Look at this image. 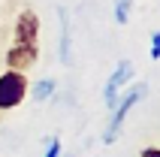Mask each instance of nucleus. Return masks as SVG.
<instances>
[{"instance_id": "3", "label": "nucleus", "mask_w": 160, "mask_h": 157, "mask_svg": "<svg viewBox=\"0 0 160 157\" xmlns=\"http://www.w3.org/2000/svg\"><path fill=\"white\" fill-rule=\"evenodd\" d=\"M130 78H133V61H130V58H124V61L118 63V70L112 73V78L106 82V88H103V100H106L109 109L118 103V97H121V88H124Z\"/></svg>"}, {"instance_id": "4", "label": "nucleus", "mask_w": 160, "mask_h": 157, "mask_svg": "<svg viewBox=\"0 0 160 157\" xmlns=\"http://www.w3.org/2000/svg\"><path fill=\"white\" fill-rule=\"evenodd\" d=\"M36 33H39V18L36 12L24 9L15 21V45H36Z\"/></svg>"}, {"instance_id": "9", "label": "nucleus", "mask_w": 160, "mask_h": 157, "mask_svg": "<svg viewBox=\"0 0 160 157\" xmlns=\"http://www.w3.org/2000/svg\"><path fill=\"white\" fill-rule=\"evenodd\" d=\"M45 157H61V139H58V136L48 139V151H45Z\"/></svg>"}, {"instance_id": "7", "label": "nucleus", "mask_w": 160, "mask_h": 157, "mask_svg": "<svg viewBox=\"0 0 160 157\" xmlns=\"http://www.w3.org/2000/svg\"><path fill=\"white\" fill-rule=\"evenodd\" d=\"M52 94H54V82H52V78H42V82L33 85V100H36V103H45Z\"/></svg>"}, {"instance_id": "11", "label": "nucleus", "mask_w": 160, "mask_h": 157, "mask_svg": "<svg viewBox=\"0 0 160 157\" xmlns=\"http://www.w3.org/2000/svg\"><path fill=\"white\" fill-rule=\"evenodd\" d=\"M142 157H160V148H142Z\"/></svg>"}, {"instance_id": "2", "label": "nucleus", "mask_w": 160, "mask_h": 157, "mask_svg": "<svg viewBox=\"0 0 160 157\" xmlns=\"http://www.w3.org/2000/svg\"><path fill=\"white\" fill-rule=\"evenodd\" d=\"M27 94V78L24 73L9 70L0 76V109H15Z\"/></svg>"}, {"instance_id": "5", "label": "nucleus", "mask_w": 160, "mask_h": 157, "mask_svg": "<svg viewBox=\"0 0 160 157\" xmlns=\"http://www.w3.org/2000/svg\"><path fill=\"white\" fill-rule=\"evenodd\" d=\"M36 54H39L36 45H12L6 52V67L15 73H27L36 63Z\"/></svg>"}, {"instance_id": "1", "label": "nucleus", "mask_w": 160, "mask_h": 157, "mask_svg": "<svg viewBox=\"0 0 160 157\" xmlns=\"http://www.w3.org/2000/svg\"><path fill=\"white\" fill-rule=\"evenodd\" d=\"M145 94H148V85H145V82H136L130 91H124V94H121V103L112 106L115 112H112V118H109V127H106V133H103V142H106V145H112V142L118 139V133H121V127H124V121H127V115H130V109H133V106L139 103Z\"/></svg>"}, {"instance_id": "8", "label": "nucleus", "mask_w": 160, "mask_h": 157, "mask_svg": "<svg viewBox=\"0 0 160 157\" xmlns=\"http://www.w3.org/2000/svg\"><path fill=\"white\" fill-rule=\"evenodd\" d=\"M130 6H133V0H115V21H118V24H127Z\"/></svg>"}, {"instance_id": "6", "label": "nucleus", "mask_w": 160, "mask_h": 157, "mask_svg": "<svg viewBox=\"0 0 160 157\" xmlns=\"http://www.w3.org/2000/svg\"><path fill=\"white\" fill-rule=\"evenodd\" d=\"M58 15H61V63H70V15H67V9H58Z\"/></svg>"}, {"instance_id": "10", "label": "nucleus", "mask_w": 160, "mask_h": 157, "mask_svg": "<svg viewBox=\"0 0 160 157\" xmlns=\"http://www.w3.org/2000/svg\"><path fill=\"white\" fill-rule=\"evenodd\" d=\"M151 58H154V61L160 58V30H154V33H151Z\"/></svg>"}]
</instances>
